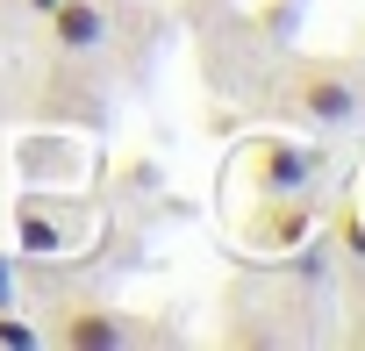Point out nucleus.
I'll return each instance as SVG.
<instances>
[{"mask_svg":"<svg viewBox=\"0 0 365 351\" xmlns=\"http://www.w3.org/2000/svg\"><path fill=\"white\" fill-rule=\"evenodd\" d=\"M287 108H294L301 122H315V129H351L358 108H365V93H358V72H351V65L308 58V65L287 72Z\"/></svg>","mask_w":365,"mask_h":351,"instance_id":"1","label":"nucleus"},{"mask_svg":"<svg viewBox=\"0 0 365 351\" xmlns=\"http://www.w3.org/2000/svg\"><path fill=\"white\" fill-rule=\"evenodd\" d=\"M322 172V151L315 143H294V136H251L244 143V187L258 201H279V194H308Z\"/></svg>","mask_w":365,"mask_h":351,"instance_id":"2","label":"nucleus"},{"mask_svg":"<svg viewBox=\"0 0 365 351\" xmlns=\"http://www.w3.org/2000/svg\"><path fill=\"white\" fill-rule=\"evenodd\" d=\"M51 337H58V344H72V351H115L129 330H122V315H115V308H101V301H65V308H58V322H51Z\"/></svg>","mask_w":365,"mask_h":351,"instance_id":"3","label":"nucleus"},{"mask_svg":"<svg viewBox=\"0 0 365 351\" xmlns=\"http://www.w3.org/2000/svg\"><path fill=\"white\" fill-rule=\"evenodd\" d=\"M51 44L58 51H101L108 44V15H101V0H58V8L43 15Z\"/></svg>","mask_w":365,"mask_h":351,"instance_id":"4","label":"nucleus"},{"mask_svg":"<svg viewBox=\"0 0 365 351\" xmlns=\"http://www.w3.org/2000/svg\"><path fill=\"white\" fill-rule=\"evenodd\" d=\"M287 208H258L251 215V244H272V251H287V244H301V230L315 223V208L301 201V194H279Z\"/></svg>","mask_w":365,"mask_h":351,"instance_id":"5","label":"nucleus"},{"mask_svg":"<svg viewBox=\"0 0 365 351\" xmlns=\"http://www.w3.org/2000/svg\"><path fill=\"white\" fill-rule=\"evenodd\" d=\"M22 244H29V251H65V230L51 223L43 201H22Z\"/></svg>","mask_w":365,"mask_h":351,"instance_id":"6","label":"nucleus"},{"mask_svg":"<svg viewBox=\"0 0 365 351\" xmlns=\"http://www.w3.org/2000/svg\"><path fill=\"white\" fill-rule=\"evenodd\" d=\"M43 330H29V322H15V308H0V344L8 351H22V344H36Z\"/></svg>","mask_w":365,"mask_h":351,"instance_id":"7","label":"nucleus"},{"mask_svg":"<svg viewBox=\"0 0 365 351\" xmlns=\"http://www.w3.org/2000/svg\"><path fill=\"white\" fill-rule=\"evenodd\" d=\"M0 308H15V273H8V258H0Z\"/></svg>","mask_w":365,"mask_h":351,"instance_id":"8","label":"nucleus"},{"mask_svg":"<svg viewBox=\"0 0 365 351\" xmlns=\"http://www.w3.org/2000/svg\"><path fill=\"white\" fill-rule=\"evenodd\" d=\"M51 8H58V0H29V15H51Z\"/></svg>","mask_w":365,"mask_h":351,"instance_id":"9","label":"nucleus"}]
</instances>
